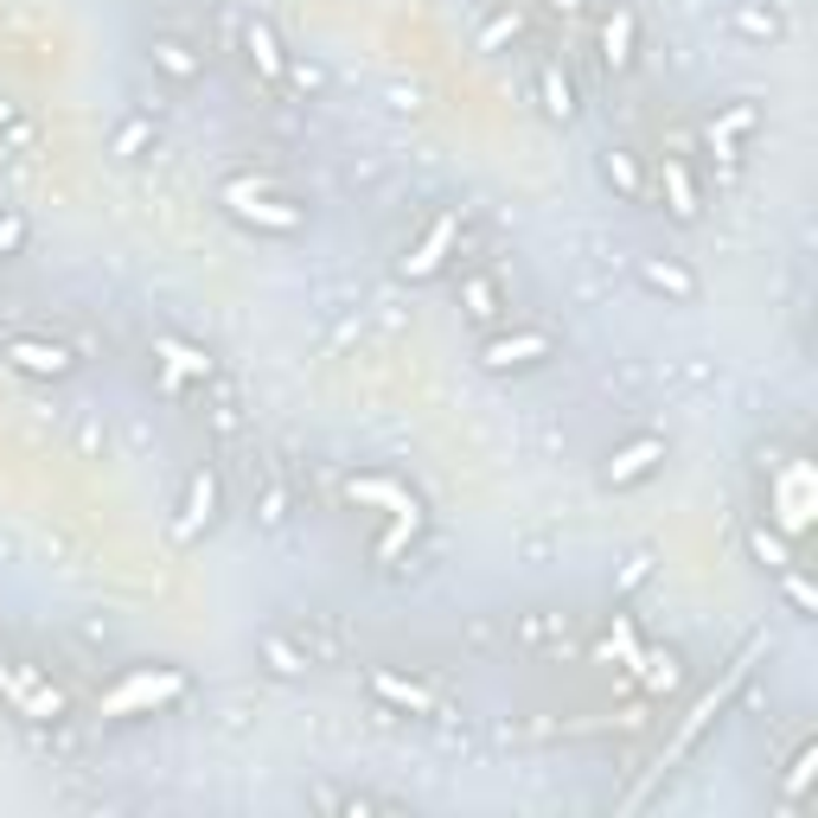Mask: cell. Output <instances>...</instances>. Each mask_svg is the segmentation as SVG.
I'll list each match as a JSON object with an SVG mask.
<instances>
[{
	"label": "cell",
	"mask_w": 818,
	"mask_h": 818,
	"mask_svg": "<svg viewBox=\"0 0 818 818\" xmlns=\"http://www.w3.org/2000/svg\"><path fill=\"white\" fill-rule=\"evenodd\" d=\"M224 205H230L243 224H257V230H275V237H295L300 224H307V212H300V205H288V198H269L262 186H224Z\"/></svg>",
	"instance_id": "1"
},
{
	"label": "cell",
	"mask_w": 818,
	"mask_h": 818,
	"mask_svg": "<svg viewBox=\"0 0 818 818\" xmlns=\"http://www.w3.org/2000/svg\"><path fill=\"white\" fill-rule=\"evenodd\" d=\"M186 691V671H135L122 691H110L96 716H128V709H148V704H167V697H180Z\"/></svg>",
	"instance_id": "2"
},
{
	"label": "cell",
	"mask_w": 818,
	"mask_h": 818,
	"mask_svg": "<svg viewBox=\"0 0 818 818\" xmlns=\"http://www.w3.org/2000/svg\"><path fill=\"white\" fill-rule=\"evenodd\" d=\"M7 365L26 372V377H71L77 352L65 339H7Z\"/></svg>",
	"instance_id": "3"
},
{
	"label": "cell",
	"mask_w": 818,
	"mask_h": 818,
	"mask_svg": "<svg viewBox=\"0 0 818 818\" xmlns=\"http://www.w3.org/2000/svg\"><path fill=\"white\" fill-rule=\"evenodd\" d=\"M659 461H666V435H639V442H627V447H614V454H607L601 480H607V486H633V480H646Z\"/></svg>",
	"instance_id": "4"
},
{
	"label": "cell",
	"mask_w": 818,
	"mask_h": 818,
	"mask_svg": "<svg viewBox=\"0 0 818 818\" xmlns=\"http://www.w3.org/2000/svg\"><path fill=\"white\" fill-rule=\"evenodd\" d=\"M537 359H550V339H544V333L486 339V352H480V365H486V372H524V365H537Z\"/></svg>",
	"instance_id": "5"
},
{
	"label": "cell",
	"mask_w": 818,
	"mask_h": 818,
	"mask_svg": "<svg viewBox=\"0 0 818 818\" xmlns=\"http://www.w3.org/2000/svg\"><path fill=\"white\" fill-rule=\"evenodd\" d=\"M519 646H531V652H576V627H569V614L537 607V614L519 621Z\"/></svg>",
	"instance_id": "6"
},
{
	"label": "cell",
	"mask_w": 818,
	"mask_h": 818,
	"mask_svg": "<svg viewBox=\"0 0 818 818\" xmlns=\"http://www.w3.org/2000/svg\"><path fill=\"white\" fill-rule=\"evenodd\" d=\"M754 122H761V110H754V103H736L729 115H716V122L704 128L709 154H716V160H742V148H736V141H742V135H754Z\"/></svg>",
	"instance_id": "7"
},
{
	"label": "cell",
	"mask_w": 818,
	"mask_h": 818,
	"mask_svg": "<svg viewBox=\"0 0 818 818\" xmlns=\"http://www.w3.org/2000/svg\"><path fill=\"white\" fill-rule=\"evenodd\" d=\"M288 639H295V646L307 652V659H314V666H333L339 652H345V627H327L320 614L295 621V627H288Z\"/></svg>",
	"instance_id": "8"
},
{
	"label": "cell",
	"mask_w": 818,
	"mask_h": 818,
	"mask_svg": "<svg viewBox=\"0 0 818 818\" xmlns=\"http://www.w3.org/2000/svg\"><path fill=\"white\" fill-rule=\"evenodd\" d=\"M148 58H154V71H167L173 83H192V77H205V52H192L186 38H154Z\"/></svg>",
	"instance_id": "9"
},
{
	"label": "cell",
	"mask_w": 818,
	"mask_h": 818,
	"mask_svg": "<svg viewBox=\"0 0 818 818\" xmlns=\"http://www.w3.org/2000/svg\"><path fill=\"white\" fill-rule=\"evenodd\" d=\"M345 492H352L359 505H390V519H422V505L409 499L404 486L377 480V474H365V480H345Z\"/></svg>",
	"instance_id": "10"
},
{
	"label": "cell",
	"mask_w": 818,
	"mask_h": 818,
	"mask_svg": "<svg viewBox=\"0 0 818 818\" xmlns=\"http://www.w3.org/2000/svg\"><path fill=\"white\" fill-rule=\"evenodd\" d=\"M639 282L646 288H659V295H671V300H697V275L691 269H678V262H659V257H639Z\"/></svg>",
	"instance_id": "11"
},
{
	"label": "cell",
	"mask_w": 818,
	"mask_h": 818,
	"mask_svg": "<svg viewBox=\"0 0 818 818\" xmlns=\"http://www.w3.org/2000/svg\"><path fill=\"white\" fill-rule=\"evenodd\" d=\"M454 230H461V218H454V212H447V218H435V230L422 237V250H416V257H404V275H416V282H422V275H435V269H442V257H447V243H454Z\"/></svg>",
	"instance_id": "12"
},
{
	"label": "cell",
	"mask_w": 818,
	"mask_h": 818,
	"mask_svg": "<svg viewBox=\"0 0 818 818\" xmlns=\"http://www.w3.org/2000/svg\"><path fill=\"white\" fill-rule=\"evenodd\" d=\"M218 519V480H212V467L205 474H192V492H186V519H180V537H198L205 524Z\"/></svg>",
	"instance_id": "13"
},
{
	"label": "cell",
	"mask_w": 818,
	"mask_h": 818,
	"mask_svg": "<svg viewBox=\"0 0 818 818\" xmlns=\"http://www.w3.org/2000/svg\"><path fill=\"white\" fill-rule=\"evenodd\" d=\"M372 691H377V697H390V704L416 709V716H447L442 697H429L422 684H404V678H390V671H372Z\"/></svg>",
	"instance_id": "14"
},
{
	"label": "cell",
	"mask_w": 818,
	"mask_h": 818,
	"mask_svg": "<svg viewBox=\"0 0 818 818\" xmlns=\"http://www.w3.org/2000/svg\"><path fill=\"white\" fill-rule=\"evenodd\" d=\"M154 352L167 359V390H180V377H212V359L180 345V339H154Z\"/></svg>",
	"instance_id": "15"
},
{
	"label": "cell",
	"mask_w": 818,
	"mask_h": 818,
	"mask_svg": "<svg viewBox=\"0 0 818 818\" xmlns=\"http://www.w3.org/2000/svg\"><path fill=\"white\" fill-rule=\"evenodd\" d=\"M601 58H607L614 71H627V65H633V13H627V7H614V13L601 20Z\"/></svg>",
	"instance_id": "16"
},
{
	"label": "cell",
	"mask_w": 818,
	"mask_h": 818,
	"mask_svg": "<svg viewBox=\"0 0 818 818\" xmlns=\"http://www.w3.org/2000/svg\"><path fill=\"white\" fill-rule=\"evenodd\" d=\"M729 26L742 38H754V45H774V38H786V20L774 13V7H736L729 13Z\"/></svg>",
	"instance_id": "17"
},
{
	"label": "cell",
	"mask_w": 818,
	"mask_h": 818,
	"mask_svg": "<svg viewBox=\"0 0 818 818\" xmlns=\"http://www.w3.org/2000/svg\"><path fill=\"white\" fill-rule=\"evenodd\" d=\"M262 659H269V671H275V678H300V671H314V659L300 652L288 633H262Z\"/></svg>",
	"instance_id": "18"
},
{
	"label": "cell",
	"mask_w": 818,
	"mask_h": 818,
	"mask_svg": "<svg viewBox=\"0 0 818 818\" xmlns=\"http://www.w3.org/2000/svg\"><path fill=\"white\" fill-rule=\"evenodd\" d=\"M461 307H467L474 327H492V320H499V288H492V275H467V282H461Z\"/></svg>",
	"instance_id": "19"
},
{
	"label": "cell",
	"mask_w": 818,
	"mask_h": 818,
	"mask_svg": "<svg viewBox=\"0 0 818 818\" xmlns=\"http://www.w3.org/2000/svg\"><path fill=\"white\" fill-rule=\"evenodd\" d=\"M243 45H250V58H257L269 77H288V52L275 45V33H269L262 20H250V26H243Z\"/></svg>",
	"instance_id": "20"
},
{
	"label": "cell",
	"mask_w": 818,
	"mask_h": 818,
	"mask_svg": "<svg viewBox=\"0 0 818 818\" xmlns=\"http://www.w3.org/2000/svg\"><path fill=\"white\" fill-rule=\"evenodd\" d=\"M666 186H671V218L691 224V218H697V192H691V173H684V160H671V154H666Z\"/></svg>",
	"instance_id": "21"
},
{
	"label": "cell",
	"mask_w": 818,
	"mask_h": 818,
	"mask_svg": "<svg viewBox=\"0 0 818 818\" xmlns=\"http://www.w3.org/2000/svg\"><path fill=\"white\" fill-rule=\"evenodd\" d=\"M537 83H544V115L569 122V115H576V90H569V77H563L557 65H544V71H537Z\"/></svg>",
	"instance_id": "22"
},
{
	"label": "cell",
	"mask_w": 818,
	"mask_h": 818,
	"mask_svg": "<svg viewBox=\"0 0 818 818\" xmlns=\"http://www.w3.org/2000/svg\"><path fill=\"white\" fill-rule=\"evenodd\" d=\"M633 666H639V678H646L652 691H678V678H684V666H678V652H639Z\"/></svg>",
	"instance_id": "23"
},
{
	"label": "cell",
	"mask_w": 818,
	"mask_h": 818,
	"mask_svg": "<svg viewBox=\"0 0 818 818\" xmlns=\"http://www.w3.org/2000/svg\"><path fill=\"white\" fill-rule=\"evenodd\" d=\"M601 173H607V186H621V198H639V167H633L627 148H607V154H601Z\"/></svg>",
	"instance_id": "24"
},
{
	"label": "cell",
	"mask_w": 818,
	"mask_h": 818,
	"mask_svg": "<svg viewBox=\"0 0 818 818\" xmlns=\"http://www.w3.org/2000/svg\"><path fill=\"white\" fill-rule=\"evenodd\" d=\"M748 550H754V557L768 563L774 576H781V569H793V550H786V544L774 537V531H768V524H748Z\"/></svg>",
	"instance_id": "25"
},
{
	"label": "cell",
	"mask_w": 818,
	"mask_h": 818,
	"mask_svg": "<svg viewBox=\"0 0 818 818\" xmlns=\"http://www.w3.org/2000/svg\"><path fill=\"white\" fill-rule=\"evenodd\" d=\"M781 576H786V601H793L799 614H818V595H813V582L799 576V563H793V569H781Z\"/></svg>",
	"instance_id": "26"
},
{
	"label": "cell",
	"mask_w": 818,
	"mask_h": 818,
	"mask_svg": "<svg viewBox=\"0 0 818 818\" xmlns=\"http://www.w3.org/2000/svg\"><path fill=\"white\" fill-rule=\"evenodd\" d=\"M148 141H154V128H148V122H128V128L115 135V160H135V154L148 148Z\"/></svg>",
	"instance_id": "27"
},
{
	"label": "cell",
	"mask_w": 818,
	"mask_h": 818,
	"mask_svg": "<svg viewBox=\"0 0 818 818\" xmlns=\"http://www.w3.org/2000/svg\"><path fill=\"white\" fill-rule=\"evenodd\" d=\"M262 524L275 531V524H288V486L269 480V492H262Z\"/></svg>",
	"instance_id": "28"
},
{
	"label": "cell",
	"mask_w": 818,
	"mask_h": 818,
	"mask_svg": "<svg viewBox=\"0 0 818 818\" xmlns=\"http://www.w3.org/2000/svg\"><path fill=\"white\" fill-rule=\"evenodd\" d=\"M646 576H652V550H639V557H633L627 569H621V582H614V589H621V595H633V589H639Z\"/></svg>",
	"instance_id": "29"
},
{
	"label": "cell",
	"mask_w": 818,
	"mask_h": 818,
	"mask_svg": "<svg viewBox=\"0 0 818 818\" xmlns=\"http://www.w3.org/2000/svg\"><path fill=\"white\" fill-rule=\"evenodd\" d=\"M519 33H524V26H519V13H499V20H492V26L480 33V45L492 52V45H505V38H519Z\"/></svg>",
	"instance_id": "30"
},
{
	"label": "cell",
	"mask_w": 818,
	"mask_h": 818,
	"mask_svg": "<svg viewBox=\"0 0 818 818\" xmlns=\"http://www.w3.org/2000/svg\"><path fill=\"white\" fill-rule=\"evenodd\" d=\"M20 243H26V218H20V212H7V218H0V257H13Z\"/></svg>",
	"instance_id": "31"
},
{
	"label": "cell",
	"mask_w": 818,
	"mask_h": 818,
	"mask_svg": "<svg viewBox=\"0 0 818 818\" xmlns=\"http://www.w3.org/2000/svg\"><path fill=\"white\" fill-rule=\"evenodd\" d=\"M813 761H818L813 748H806V754H799V761H793V774H786V793H799V786L813 781Z\"/></svg>",
	"instance_id": "32"
},
{
	"label": "cell",
	"mask_w": 818,
	"mask_h": 818,
	"mask_svg": "<svg viewBox=\"0 0 818 818\" xmlns=\"http://www.w3.org/2000/svg\"><path fill=\"white\" fill-rule=\"evenodd\" d=\"M288 77H295L300 90H320V71H314V65H288Z\"/></svg>",
	"instance_id": "33"
},
{
	"label": "cell",
	"mask_w": 818,
	"mask_h": 818,
	"mask_svg": "<svg viewBox=\"0 0 818 818\" xmlns=\"http://www.w3.org/2000/svg\"><path fill=\"white\" fill-rule=\"evenodd\" d=\"M550 7H557V13H576V7H582V0H550Z\"/></svg>",
	"instance_id": "34"
},
{
	"label": "cell",
	"mask_w": 818,
	"mask_h": 818,
	"mask_svg": "<svg viewBox=\"0 0 818 818\" xmlns=\"http://www.w3.org/2000/svg\"><path fill=\"white\" fill-rule=\"evenodd\" d=\"M7 122H13V103H0V128H7Z\"/></svg>",
	"instance_id": "35"
}]
</instances>
